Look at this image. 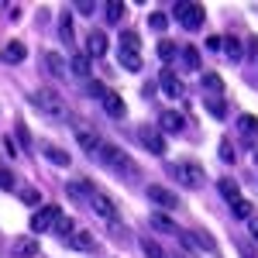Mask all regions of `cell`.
<instances>
[{
  "label": "cell",
  "instance_id": "obj_5",
  "mask_svg": "<svg viewBox=\"0 0 258 258\" xmlns=\"http://www.w3.org/2000/svg\"><path fill=\"white\" fill-rule=\"evenodd\" d=\"M203 18H207L203 4H186V0H179V4H176V21L186 28V31H197V28H203Z\"/></svg>",
  "mask_w": 258,
  "mask_h": 258
},
{
  "label": "cell",
  "instance_id": "obj_8",
  "mask_svg": "<svg viewBox=\"0 0 258 258\" xmlns=\"http://www.w3.org/2000/svg\"><path fill=\"white\" fill-rule=\"evenodd\" d=\"M138 138H141V145L152 152V155H165V138H162V131L159 127H152V124H145L138 131Z\"/></svg>",
  "mask_w": 258,
  "mask_h": 258
},
{
  "label": "cell",
  "instance_id": "obj_42",
  "mask_svg": "<svg viewBox=\"0 0 258 258\" xmlns=\"http://www.w3.org/2000/svg\"><path fill=\"white\" fill-rule=\"evenodd\" d=\"M76 11H83V14H93V4H90V0H80V4H76Z\"/></svg>",
  "mask_w": 258,
  "mask_h": 258
},
{
  "label": "cell",
  "instance_id": "obj_43",
  "mask_svg": "<svg viewBox=\"0 0 258 258\" xmlns=\"http://www.w3.org/2000/svg\"><path fill=\"white\" fill-rule=\"evenodd\" d=\"M207 48H210V52H217V48H220V38H217V35H214V38H207Z\"/></svg>",
  "mask_w": 258,
  "mask_h": 258
},
{
  "label": "cell",
  "instance_id": "obj_19",
  "mask_svg": "<svg viewBox=\"0 0 258 258\" xmlns=\"http://www.w3.org/2000/svg\"><path fill=\"white\" fill-rule=\"evenodd\" d=\"M45 66H48L52 76H66V59H62L59 52H45Z\"/></svg>",
  "mask_w": 258,
  "mask_h": 258
},
{
  "label": "cell",
  "instance_id": "obj_25",
  "mask_svg": "<svg viewBox=\"0 0 258 258\" xmlns=\"http://www.w3.org/2000/svg\"><path fill=\"white\" fill-rule=\"evenodd\" d=\"M124 11H127V7H124L120 0H107V21H110V24H117V21L124 18Z\"/></svg>",
  "mask_w": 258,
  "mask_h": 258
},
{
  "label": "cell",
  "instance_id": "obj_7",
  "mask_svg": "<svg viewBox=\"0 0 258 258\" xmlns=\"http://www.w3.org/2000/svg\"><path fill=\"white\" fill-rule=\"evenodd\" d=\"M148 200H152L155 207H165V210H179V207H182V200H179L172 189L159 186V182H155V186H148Z\"/></svg>",
  "mask_w": 258,
  "mask_h": 258
},
{
  "label": "cell",
  "instance_id": "obj_32",
  "mask_svg": "<svg viewBox=\"0 0 258 258\" xmlns=\"http://www.w3.org/2000/svg\"><path fill=\"white\" fill-rule=\"evenodd\" d=\"M148 24H152V31H165V28H169V18H165V14H162V11H155V14H152V18H148Z\"/></svg>",
  "mask_w": 258,
  "mask_h": 258
},
{
  "label": "cell",
  "instance_id": "obj_37",
  "mask_svg": "<svg viewBox=\"0 0 258 258\" xmlns=\"http://www.w3.org/2000/svg\"><path fill=\"white\" fill-rule=\"evenodd\" d=\"M90 97L103 100V97H107V86H103V83H97V80H93V83H90Z\"/></svg>",
  "mask_w": 258,
  "mask_h": 258
},
{
  "label": "cell",
  "instance_id": "obj_2",
  "mask_svg": "<svg viewBox=\"0 0 258 258\" xmlns=\"http://www.w3.org/2000/svg\"><path fill=\"white\" fill-rule=\"evenodd\" d=\"M31 103L38 107L41 117H48V120H66V100H62L55 90H48V86H38V90L31 93Z\"/></svg>",
  "mask_w": 258,
  "mask_h": 258
},
{
  "label": "cell",
  "instance_id": "obj_39",
  "mask_svg": "<svg viewBox=\"0 0 258 258\" xmlns=\"http://www.w3.org/2000/svg\"><path fill=\"white\" fill-rule=\"evenodd\" d=\"M21 200H28V203H38V189H21Z\"/></svg>",
  "mask_w": 258,
  "mask_h": 258
},
{
  "label": "cell",
  "instance_id": "obj_1",
  "mask_svg": "<svg viewBox=\"0 0 258 258\" xmlns=\"http://www.w3.org/2000/svg\"><path fill=\"white\" fill-rule=\"evenodd\" d=\"M97 162L103 165V169L117 172V176H127V179H138V176H141L138 162L131 159L127 152H120L117 145H110V141H100V148H97Z\"/></svg>",
  "mask_w": 258,
  "mask_h": 258
},
{
  "label": "cell",
  "instance_id": "obj_38",
  "mask_svg": "<svg viewBox=\"0 0 258 258\" xmlns=\"http://www.w3.org/2000/svg\"><path fill=\"white\" fill-rule=\"evenodd\" d=\"M0 189H14V176H7V172H0Z\"/></svg>",
  "mask_w": 258,
  "mask_h": 258
},
{
  "label": "cell",
  "instance_id": "obj_20",
  "mask_svg": "<svg viewBox=\"0 0 258 258\" xmlns=\"http://www.w3.org/2000/svg\"><path fill=\"white\" fill-rule=\"evenodd\" d=\"M217 189H220V197H224V200H231V203H234V200L241 197V186L234 182V179H220V182H217Z\"/></svg>",
  "mask_w": 258,
  "mask_h": 258
},
{
  "label": "cell",
  "instance_id": "obj_9",
  "mask_svg": "<svg viewBox=\"0 0 258 258\" xmlns=\"http://www.w3.org/2000/svg\"><path fill=\"white\" fill-rule=\"evenodd\" d=\"M73 135H76V141L83 145V152L97 155V148H100V135H97V131H90L86 124H73Z\"/></svg>",
  "mask_w": 258,
  "mask_h": 258
},
{
  "label": "cell",
  "instance_id": "obj_30",
  "mask_svg": "<svg viewBox=\"0 0 258 258\" xmlns=\"http://www.w3.org/2000/svg\"><path fill=\"white\" fill-rule=\"evenodd\" d=\"M231 210H234V217H251V200L238 197L234 203H231Z\"/></svg>",
  "mask_w": 258,
  "mask_h": 258
},
{
  "label": "cell",
  "instance_id": "obj_34",
  "mask_svg": "<svg viewBox=\"0 0 258 258\" xmlns=\"http://www.w3.org/2000/svg\"><path fill=\"white\" fill-rule=\"evenodd\" d=\"M59 31H62V38H66V41H73V18H69V14H62Z\"/></svg>",
  "mask_w": 258,
  "mask_h": 258
},
{
  "label": "cell",
  "instance_id": "obj_40",
  "mask_svg": "<svg viewBox=\"0 0 258 258\" xmlns=\"http://www.w3.org/2000/svg\"><path fill=\"white\" fill-rule=\"evenodd\" d=\"M248 231H251V238L258 241V217H255V214H251V217H248Z\"/></svg>",
  "mask_w": 258,
  "mask_h": 258
},
{
  "label": "cell",
  "instance_id": "obj_36",
  "mask_svg": "<svg viewBox=\"0 0 258 258\" xmlns=\"http://www.w3.org/2000/svg\"><path fill=\"white\" fill-rule=\"evenodd\" d=\"M220 159H224V162H234V145H231L227 138L220 141Z\"/></svg>",
  "mask_w": 258,
  "mask_h": 258
},
{
  "label": "cell",
  "instance_id": "obj_21",
  "mask_svg": "<svg viewBox=\"0 0 258 258\" xmlns=\"http://www.w3.org/2000/svg\"><path fill=\"white\" fill-rule=\"evenodd\" d=\"M238 127H241V135L255 138V135H258V117H251V114H241V117H238Z\"/></svg>",
  "mask_w": 258,
  "mask_h": 258
},
{
  "label": "cell",
  "instance_id": "obj_15",
  "mask_svg": "<svg viewBox=\"0 0 258 258\" xmlns=\"http://www.w3.org/2000/svg\"><path fill=\"white\" fill-rule=\"evenodd\" d=\"M69 248H76V251H93V234L90 231H73L69 238H66Z\"/></svg>",
  "mask_w": 258,
  "mask_h": 258
},
{
  "label": "cell",
  "instance_id": "obj_22",
  "mask_svg": "<svg viewBox=\"0 0 258 258\" xmlns=\"http://www.w3.org/2000/svg\"><path fill=\"white\" fill-rule=\"evenodd\" d=\"M182 66H186L189 73H197V69H200V52L193 48V45H186V48H182Z\"/></svg>",
  "mask_w": 258,
  "mask_h": 258
},
{
  "label": "cell",
  "instance_id": "obj_41",
  "mask_svg": "<svg viewBox=\"0 0 258 258\" xmlns=\"http://www.w3.org/2000/svg\"><path fill=\"white\" fill-rule=\"evenodd\" d=\"M18 138L24 141V145H31V135H28V127H24V124H18Z\"/></svg>",
  "mask_w": 258,
  "mask_h": 258
},
{
  "label": "cell",
  "instance_id": "obj_33",
  "mask_svg": "<svg viewBox=\"0 0 258 258\" xmlns=\"http://www.w3.org/2000/svg\"><path fill=\"white\" fill-rule=\"evenodd\" d=\"M155 52H159L162 62H169L172 55H176V45H172V41H159V48H155Z\"/></svg>",
  "mask_w": 258,
  "mask_h": 258
},
{
  "label": "cell",
  "instance_id": "obj_23",
  "mask_svg": "<svg viewBox=\"0 0 258 258\" xmlns=\"http://www.w3.org/2000/svg\"><path fill=\"white\" fill-rule=\"evenodd\" d=\"M220 41H224V52H227V55H231L234 62L244 55V48H241V38H234V35H231V38H220Z\"/></svg>",
  "mask_w": 258,
  "mask_h": 258
},
{
  "label": "cell",
  "instance_id": "obj_14",
  "mask_svg": "<svg viewBox=\"0 0 258 258\" xmlns=\"http://www.w3.org/2000/svg\"><path fill=\"white\" fill-rule=\"evenodd\" d=\"M159 127H162V131H169V135H179V131L186 127V117H182V114H176V110H162Z\"/></svg>",
  "mask_w": 258,
  "mask_h": 258
},
{
  "label": "cell",
  "instance_id": "obj_24",
  "mask_svg": "<svg viewBox=\"0 0 258 258\" xmlns=\"http://www.w3.org/2000/svg\"><path fill=\"white\" fill-rule=\"evenodd\" d=\"M141 251L148 258H165V251H162V244L155 238H141Z\"/></svg>",
  "mask_w": 258,
  "mask_h": 258
},
{
  "label": "cell",
  "instance_id": "obj_18",
  "mask_svg": "<svg viewBox=\"0 0 258 258\" xmlns=\"http://www.w3.org/2000/svg\"><path fill=\"white\" fill-rule=\"evenodd\" d=\"M120 69H127V73H138L141 69V52H124V48H120Z\"/></svg>",
  "mask_w": 258,
  "mask_h": 258
},
{
  "label": "cell",
  "instance_id": "obj_17",
  "mask_svg": "<svg viewBox=\"0 0 258 258\" xmlns=\"http://www.w3.org/2000/svg\"><path fill=\"white\" fill-rule=\"evenodd\" d=\"M41 155L52 162V165H69V152H62L59 145H41Z\"/></svg>",
  "mask_w": 258,
  "mask_h": 258
},
{
  "label": "cell",
  "instance_id": "obj_6",
  "mask_svg": "<svg viewBox=\"0 0 258 258\" xmlns=\"http://www.w3.org/2000/svg\"><path fill=\"white\" fill-rule=\"evenodd\" d=\"M59 217H62V210L55 207V203H48V207H41L38 214H31V231H35V234H45V231L55 227Z\"/></svg>",
  "mask_w": 258,
  "mask_h": 258
},
{
  "label": "cell",
  "instance_id": "obj_3",
  "mask_svg": "<svg viewBox=\"0 0 258 258\" xmlns=\"http://www.w3.org/2000/svg\"><path fill=\"white\" fill-rule=\"evenodd\" d=\"M86 207L97 214L100 220H107V224H117V203H114V197H107L100 186H93L90 189V197H86Z\"/></svg>",
  "mask_w": 258,
  "mask_h": 258
},
{
  "label": "cell",
  "instance_id": "obj_35",
  "mask_svg": "<svg viewBox=\"0 0 258 258\" xmlns=\"http://www.w3.org/2000/svg\"><path fill=\"white\" fill-rule=\"evenodd\" d=\"M152 224H155V227H162V231H169V234H179V231H176V224H172V220H165V217H159V214L152 217Z\"/></svg>",
  "mask_w": 258,
  "mask_h": 258
},
{
  "label": "cell",
  "instance_id": "obj_29",
  "mask_svg": "<svg viewBox=\"0 0 258 258\" xmlns=\"http://www.w3.org/2000/svg\"><path fill=\"white\" fill-rule=\"evenodd\" d=\"M203 103H207V110H210L214 117H224V114H227V107H224L220 97H203Z\"/></svg>",
  "mask_w": 258,
  "mask_h": 258
},
{
  "label": "cell",
  "instance_id": "obj_27",
  "mask_svg": "<svg viewBox=\"0 0 258 258\" xmlns=\"http://www.w3.org/2000/svg\"><path fill=\"white\" fill-rule=\"evenodd\" d=\"M52 231H55V234H59V238L66 241L69 234H73V231H76V224H73V217H59V220H55V227H52Z\"/></svg>",
  "mask_w": 258,
  "mask_h": 258
},
{
  "label": "cell",
  "instance_id": "obj_4",
  "mask_svg": "<svg viewBox=\"0 0 258 258\" xmlns=\"http://www.w3.org/2000/svg\"><path fill=\"white\" fill-rule=\"evenodd\" d=\"M169 176L176 179L179 186H186V189H197V186H203V179H207L197 162H176V165H169Z\"/></svg>",
  "mask_w": 258,
  "mask_h": 258
},
{
  "label": "cell",
  "instance_id": "obj_26",
  "mask_svg": "<svg viewBox=\"0 0 258 258\" xmlns=\"http://www.w3.org/2000/svg\"><path fill=\"white\" fill-rule=\"evenodd\" d=\"M69 69H73L76 76H83V80H86V76H90V59H86V55H73Z\"/></svg>",
  "mask_w": 258,
  "mask_h": 258
},
{
  "label": "cell",
  "instance_id": "obj_13",
  "mask_svg": "<svg viewBox=\"0 0 258 258\" xmlns=\"http://www.w3.org/2000/svg\"><path fill=\"white\" fill-rule=\"evenodd\" d=\"M159 86L165 90V97H182L186 90H182V80H179L172 69H162V76H159Z\"/></svg>",
  "mask_w": 258,
  "mask_h": 258
},
{
  "label": "cell",
  "instance_id": "obj_16",
  "mask_svg": "<svg viewBox=\"0 0 258 258\" xmlns=\"http://www.w3.org/2000/svg\"><path fill=\"white\" fill-rule=\"evenodd\" d=\"M14 255L38 258V241H35V238H18V241H14Z\"/></svg>",
  "mask_w": 258,
  "mask_h": 258
},
{
  "label": "cell",
  "instance_id": "obj_11",
  "mask_svg": "<svg viewBox=\"0 0 258 258\" xmlns=\"http://www.w3.org/2000/svg\"><path fill=\"white\" fill-rule=\"evenodd\" d=\"M107 55V35L103 31H90L86 35V59H103Z\"/></svg>",
  "mask_w": 258,
  "mask_h": 258
},
{
  "label": "cell",
  "instance_id": "obj_12",
  "mask_svg": "<svg viewBox=\"0 0 258 258\" xmlns=\"http://www.w3.org/2000/svg\"><path fill=\"white\" fill-rule=\"evenodd\" d=\"M100 103H103L107 117H114V120H120L124 114H127V107H124V100H120V93H114V90H107V97L100 100Z\"/></svg>",
  "mask_w": 258,
  "mask_h": 258
},
{
  "label": "cell",
  "instance_id": "obj_28",
  "mask_svg": "<svg viewBox=\"0 0 258 258\" xmlns=\"http://www.w3.org/2000/svg\"><path fill=\"white\" fill-rule=\"evenodd\" d=\"M120 48H124V52H138L141 48L138 31H124V35H120Z\"/></svg>",
  "mask_w": 258,
  "mask_h": 258
},
{
  "label": "cell",
  "instance_id": "obj_10",
  "mask_svg": "<svg viewBox=\"0 0 258 258\" xmlns=\"http://www.w3.org/2000/svg\"><path fill=\"white\" fill-rule=\"evenodd\" d=\"M28 59V48H24V41H7L4 48H0V62H7V66H18V62Z\"/></svg>",
  "mask_w": 258,
  "mask_h": 258
},
{
  "label": "cell",
  "instance_id": "obj_31",
  "mask_svg": "<svg viewBox=\"0 0 258 258\" xmlns=\"http://www.w3.org/2000/svg\"><path fill=\"white\" fill-rule=\"evenodd\" d=\"M203 86H207L210 93H224V80H220L217 73H207V76H203Z\"/></svg>",
  "mask_w": 258,
  "mask_h": 258
}]
</instances>
